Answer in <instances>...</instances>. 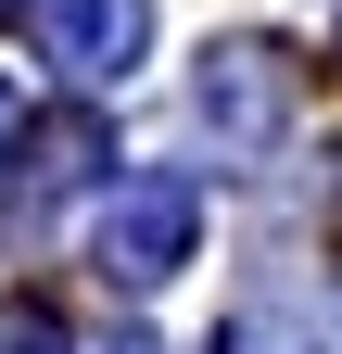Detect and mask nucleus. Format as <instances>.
Returning <instances> with one entry per match:
<instances>
[{
	"instance_id": "1",
	"label": "nucleus",
	"mask_w": 342,
	"mask_h": 354,
	"mask_svg": "<svg viewBox=\"0 0 342 354\" xmlns=\"http://www.w3.org/2000/svg\"><path fill=\"white\" fill-rule=\"evenodd\" d=\"M190 114H203V140H216V165H267L291 140V114H305V76H291L267 38H216L190 76Z\"/></svg>"
},
{
	"instance_id": "2",
	"label": "nucleus",
	"mask_w": 342,
	"mask_h": 354,
	"mask_svg": "<svg viewBox=\"0 0 342 354\" xmlns=\"http://www.w3.org/2000/svg\"><path fill=\"white\" fill-rule=\"evenodd\" d=\"M203 241V190L190 177H127V190L89 215V266H102V291H165L190 266Z\"/></svg>"
},
{
	"instance_id": "3",
	"label": "nucleus",
	"mask_w": 342,
	"mask_h": 354,
	"mask_svg": "<svg viewBox=\"0 0 342 354\" xmlns=\"http://www.w3.org/2000/svg\"><path fill=\"white\" fill-rule=\"evenodd\" d=\"M38 51H51L76 88H127V64L152 51V0H26Z\"/></svg>"
},
{
	"instance_id": "4",
	"label": "nucleus",
	"mask_w": 342,
	"mask_h": 354,
	"mask_svg": "<svg viewBox=\"0 0 342 354\" xmlns=\"http://www.w3.org/2000/svg\"><path fill=\"white\" fill-rule=\"evenodd\" d=\"M26 152H38V190H64V177L102 165V127L89 114H51V127H26Z\"/></svg>"
},
{
	"instance_id": "5",
	"label": "nucleus",
	"mask_w": 342,
	"mask_h": 354,
	"mask_svg": "<svg viewBox=\"0 0 342 354\" xmlns=\"http://www.w3.org/2000/svg\"><path fill=\"white\" fill-rule=\"evenodd\" d=\"M0 354H64V317L51 304H0Z\"/></svg>"
},
{
	"instance_id": "6",
	"label": "nucleus",
	"mask_w": 342,
	"mask_h": 354,
	"mask_svg": "<svg viewBox=\"0 0 342 354\" xmlns=\"http://www.w3.org/2000/svg\"><path fill=\"white\" fill-rule=\"evenodd\" d=\"M13 140H26V102H13V76H0V165H13Z\"/></svg>"
},
{
	"instance_id": "7",
	"label": "nucleus",
	"mask_w": 342,
	"mask_h": 354,
	"mask_svg": "<svg viewBox=\"0 0 342 354\" xmlns=\"http://www.w3.org/2000/svg\"><path fill=\"white\" fill-rule=\"evenodd\" d=\"M0 13H13V0H0Z\"/></svg>"
}]
</instances>
